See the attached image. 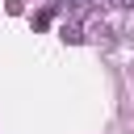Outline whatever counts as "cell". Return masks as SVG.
Instances as JSON below:
<instances>
[{"label": "cell", "mask_w": 134, "mask_h": 134, "mask_svg": "<svg viewBox=\"0 0 134 134\" xmlns=\"http://www.w3.org/2000/svg\"><path fill=\"white\" fill-rule=\"evenodd\" d=\"M121 4H126V8H130V4H134V0H121Z\"/></svg>", "instance_id": "1"}]
</instances>
